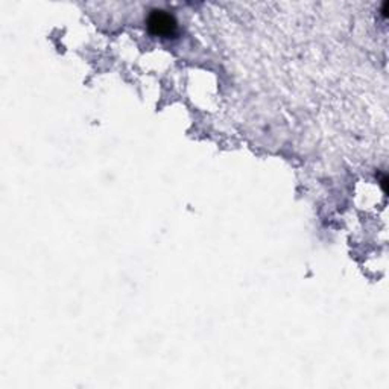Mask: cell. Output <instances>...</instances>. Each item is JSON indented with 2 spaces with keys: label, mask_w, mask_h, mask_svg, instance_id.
Here are the masks:
<instances>
[{
  "label": "cell",
  "mask_w": 389,
  "mask_h": 389,
  "mask_svg": "<svg viewBox=\"0 0 389 389\" xmlns=\"http://www.w3.org/2000/svg\"><path fill=\"white\" fill-rule=\"evenodd\" d=\"M378 181H380V186H381L383 192L386 193V192H387V176H386V175L383 173V175L380 176V179H378Z\"/></svg>",
  "instance_id": "2"
},
{
  "label": "cell",
  "mask_w": 389,
  "mask_h": 389,
  "mask_svg": "<svg viewBox=\"0 0 389 389\" xmlns=\"http://www.w3.org/2000/svg\"><path fill=\"white\" fill-rule=\"evenodd\" d=\"M146 28L149 34L160 38H173L178 34L176 18L163 9H152L146 17Z\"/></svg>",
  "instance_id": "1"
},
{
  "label": "cell",
  "mask_w": 389,
  "mask_h": 389,
  "mask_svg": "<svg viewBox=\"0 0 389 389\" xmlns=\"http://www.w3.org/2000/svg\"><path fill=\"white\" fill-rule=\"evenodd\" d=\"M387 6H389V3H387V2H384V3L381 5V17H383V18H386V17H387Z\"/></svg>",
  "instance_id": "3"
}]
</instances>
